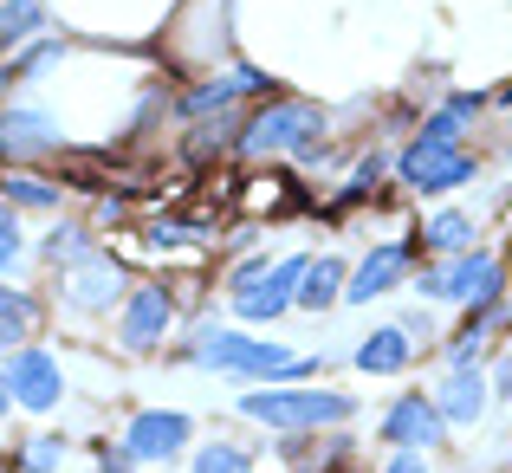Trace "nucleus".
<instances>
[{"instance_id":"obj_1","label":"nucleus","mask_w":512,"mask_h":473,"mask_svg":"<svg viewBox=\"0 0 512 473\" xmlns=\"http://www.w3.org/2000/svg\"><path fill=\"white\" fill-rule=\"evenodd\" d=\"M240 415L279 435H305V428H338L357 415V402L338 389H312V383H260L253 396H240Z\"/></svg>"},{"instance_id":"obj_2","label":"nucleus","mask_w":512,"mask_h":473,"mask_svg":"<svg viewBox=\"0 0 512 473\" xmlns=\"http://www.w3.org/2000/svg\"><path fill=\"white\" fill-rule=\"evenodd\" d=\"M188 363L227 370V376H253V383H299V376H312V357H292V350L260 344L247 331H201L188 344Z\"/></svg>"},{"instance_id":"obj_3","label":"nucleus","mask_w":512,"mask_h":473,"mask_svg":"<svg viewBox=\"0 0 512 473\" xmlns=\"http://www.w3.org/2000/svg\"><path fill=\"white\" fill-rule=\"evenodd\" d=\"M325 124L331 117L305 98H279L266 111H253L240 124V156H299V162H318V143H325Z\"/></svg>"},{"instance_id":"obj_4","label":"nucleus","mask_w":512,"mask_h":473,"mask_svg":"<svg viewBox=\"0 0 512 473\" xmlns=\"http://www.w3.org/2000/svg\"><path fill=\"white\" fill-rule=\"evenodd\" d=\"M0 376H7V396L20 402V409H33V415H46V409H59V402H65V370H59V357L39 350V344L7 350Z\"/></svg>"},{"instance_id":"obj_5","label":"nucleus","mask_w":512,"mask_h":473,"mask_svg":"<svg viewBox=\"0 0 512 473\" xmlns=\"http://www.w3.org/2000/svg\"><path fill=\"white\" fill-rule=\"evenodd\" d=\"M422 292L454 305H493L500 299V260L493 253H448V266L422 273Z\"/></svg>"},{"instance_id":"obj_6","label":"nucleus","mask_w":512,"mask_h":473,"mask_svg":"<svg viewBox=\"0 0 512 473\" xmlns=\"http://www.w3.org/2000/svg\"><path fill=\"white\" fill-rule=\"evenodd\" d=\"M396 169H402V182L422 188V195H448V188L474 182V156H461L454 143H435V137H415L409 150L396 156Z\"/></svg>"},{"instance_id":"obj_7","label":"nucleus","mask_w":512,"mask_h":473,"mask_svg":"<svg viewBox=\"0 0 512 473\" xmlns=\"http://www.w3.org/2000/svg\"><path fill=\"white\" fill-rule=\"evenodd\" d=\"M59 150V124L46 111H26V104H7L0 111V162L7 169H26V162H46Z\"/></svg>"},{"instance_id":"obj_8","label":"nucleus","mask_w":512,"mask_h":473,"mask_svg":"<svg viewBox=\"0 0 512 473\" xmlns=\"http://www.w3.org/2000/svg\"><path fill=\"white\" fill-rule=\"evenodd\" d=\"M188 435H195V422H188L182 409H143L137 422L124 428V448H130L137 467H150V461H175V454L188 448Z\"/></svg>"},{"instance_id":"obj_9","label":"nucleus","mask_w":512,"mask_h":473,"mask_svg":"<svg viewBox=\"0 0 512 473\" xmlns=\"http://www.w3.org/2000/svg\"><path fill=\"white\" fill-rule=\"evenodd\" d=\"M59 299L72 305V312H111V299H117V286H124V273H117V260L111 253H98L91 247L85 260H72V266H59Z\"/></svg>"},{"instance_id":"obj_10","label":"nucleus","mask_w":512,"mask_h":473,"mask_svg":"<svg viewBox=\"0 0 512 473\" xmlns=\"http://www.w3.org/2000/svg\"><path fill=\"white\" fill-rule=\"evenodd\" d=\"M169 324H175V299L163 286H137L124 299V318H117V344L143 357V350H156L169 337Z\"/></svg>"},{"instance_id":"obj_11","label":"nucleus","mask_w":512,"mask_h":473,"mask_svg":"<svg viewBox=\"0 0 512 473\" xmlns=\"http://www.w3.org/2000/svg\"><path fill=\"white\" fill-rule=\"evenodd\" d=\"M299 279H305V260H279V266H266V279H253L247 292H234V312L247 318V324H273V318L292 305Z\"/></svg>"},{"instance_id":"obj_12","label":"nucleus","mask_w":512,"mask_h":473,"mask_svg":"<svg viewBox=\"0 0 512 473\" xmlns=\"http://www.w3.org/2000/svg\"><path fill=\"white\" fill-rule=\"evenodd\" d=\"M415 266V247L409 240H389V247H376L370 260L357 266V273L344 279V299L350 305H370V299H383V292H396L402 286V273Z\"/></svg>"},{"instance_id":"obj_13","label":"nucleus","mask_w":512,"mask_h":473,"mask_svg":"<svg viewBox=\"0 0 512 473\" xmlns=\"http://www.w3.org/2000/svg\"><path fill=\"white\" fill-rule=\"evenodd\" d=\"M383 441H389V448H435V441H441L435 396H396V402H389Z\"/></svg>"},{"instance_id":"obj_14","label":"nucleus","mask_w":512,"mask_h":473,"mask_svg":"<svg viewBox=\"0 0 512 473\" xmlns=\"http://www.w3.org/2000/svg\"><path fill=\"white\" fill-rule=\"evenodd\" d=\"M435 415H441V428H474L480 415H487V376H480L474 363H461V370L441 383Z\"/></svg>"},{"instance_id":"obj_15","label":"nucleus","mask_w":512,"mask_h":473,"mask_svg":"<svg viewBox=\"0 0 512 473\" xmlns=\"http://www.w3.org/2000/svg\"><path fill=\"white\" fill-rule=\"evenodd\" d=\"M247 91H266V78L240 65L234 78H208V85H195V91H188V98H182V117H188V124H201V117H221L227 104H234V98H247Z\"/></svg>"},{"instance_id":"obj_16","label":"nucleus","mask_w":512,"mask_h":473,"mask_svg":"<svg viewBox=\"0 0 512 473\" xmlns=\"http://www.w3.org/2000/svg\"><path fill=\"white\" fill-rule=\"evenodd\" d=\"M409 357H415V344H409L402 324H383V331H370L357 344V370L363 376H402V370H409Z\"/></svg>"},{"instance_id":"obj_17","label":"nucleus","mask_w":512,"mask_h":473,"mask_svg":"<svg viewBox=\"0 0 512 473\" xmlns=\"http://www.w3.org/2000/svg\"><path fill=\"white\" fill-rule=\"evenodd\" d=\"M344 299V260H305V279H299V292H292V305L299 312H325V305H338Z\"/></svg>"},{"instance_id":"obj_18","label":"nucleus","mask_w":512,"mask_h":473,"mask_svg":"<svg viewBox=\"0 0 512 473\" xmlns=\"http://www.w3.org/2000/svg\"><path fill=\"white\" fill-rule=\"evenodd\" d=\"M39 26H46V0H0V59L20 52Z\"/></svg>"},{"instance_id":"obj_19","label":"nucleus","mask_w":512,"mask_h":473,"mask_svg":"<svg viewBox=\"0 0 512 473\" xmlns=\"http://www.w3.org/2000/svg\"><path fill=\"white\" fill-rule=\"evenodd\" d=\"M59 195L65 188H52L46 175H26V169L0 175V201H7V208H59Z\"/></svg>"},{"instance_id":"obj_20","label":"nucleus","mask_w":512,"mask_h":473,"mask_svg":"<svg viewBox=\"0 0 512 473\" xmlns=\"http://www.w3.org/2000/svg\"><path fill=\"white\" fill-rule=\"evenodd\" d=\"M65 52V39L52 33V39H39V46H20V52H7L0 59V85H20V78H33V72H46L52 59Z\"/></svg>"},{"instance_id":"obj_21","label":"nucleus","mask_w":512,"mask_h":473,"mask_svg":"<svg viewBox=\"0 0 512 473\" xmlns=\"http://www.w3.org/2000/svg\"><path fill=\"white\" fill-rule=\"evenodd\" d=\"M415 240H422V247H435V253H467V240H474V221H467V214H454V208H441Z\"/></svg>"},{"instance_id":"obj_22","label":"nucleus","mask_w":512,"mask_h":473,"mask_svg":"<svg viewBox=\"0 0 512 473\" xmlns=\"http://www.w3.org/2000/svg\"><path fill=\"white\" fill-rule=\"evenodd\" d=\"M227 143H240V124H234V117H214V124H208V117H201V124L195 130H188V156H195V162H208V156H221L227 150Z\"/></svg>"},{"instance_id":"obj_23","label":"nucleus","mask_w":512,"mask_h":473,"mask_svg":"<svg viewBox=\"0 0 512 473\" xmlns=\"http://www.w3.org/2000/svg\"><path fill=\"white\" fill-rule=\"evenodd\" d=\"M0 318H7V324H13L20 337H33V331H39V299H33V292H20V286H7V279H0Z\"/></svg>"},{"instance_id":"obj_24","label":"nucleus","mask_w":512,"mask_h":473,"mask_svg":"<svg viewBox=\"0 0 512 473\" xmlns=\"http://www.w3.org/2000/svg\"><path fill=\"white\" fill-rule=\"evenodd\" d=\"M474 111H480V98H454L448 111H435V117L422 124V137H435V143H454V137H461V124H467Z\"/></svg>"},{"instance_id":"obj_25","label":"nucleus","mask_w":512,"mask_h":473,"mask_svg":"<svg viewBox=\"0 0 512 473\" xmlns=\"http://www.w3.org/2000/svg\"><path fill=\"white\" fill-rule=\"evenodd\" d=\"M195 473H253L247 448H234V441H214V448L195 454Z\"/></svg>"},{"instance_id":"obj_26","label":"nucleus","mask_w":512,"mask_h":473,"mask_svg":"<svg viewBox=\"0 0 512 473\" xmlns=\"http://www.w3.org/2000/svg\"><path fill=\"white\" fill-rule=\"evenodd\" d=\"M59 461H65V435H39V441H26V454L13 467L20 473H52Z\"/></svg>"},{"instance_id":"obj_27","label":"nucleus","mask_w":512,"mask_h":473,"mask_svg":"<svg viewBox=\"0 0 512 473\" xmlns=\"http://www.w3.org/2000/svg\"><path fill=\"white\" fill-rule=\"evenodd\" d=\"M85 253H91L85 227H52V234H46V260L52 266H72V260H85Z\"/></svg>"},{"instance_id":"obj_28","label":"nucleus","mask_w":512,"mask_h":473,"mask_svg":"<svg viewBox=\"0 0 512 473\" xmlns=\"http://www.w3.org/2000/svg\"><path fill=\"white\" fill-rule=\"evenodd\" d=\"M26 253V240H20V214L7 208V201H0V273H7L13 260H20Z\"/></svg>"},{"instance_id":"obj_29","label":"nucleus","mask_w":512,"mask_h":473,"mask_svg":"<svg viewBox=\"0 0 512 473\" xmlns=\"http://www.w3.org/2000/svg\"><path fill=\"white\" fill-rule=\"evenodd\" d=\"M150 240H156V247H182V240H201V227H182V221H156V227H150Z\"/></svg>"},{"instance_id":"obj_30","label":"nucleus","mask_w":512,"mask_h":473,"mask_svg":"<svg viewBox=\"0 0 512 473\" xmlns=\"http://www.w3.org/2000/svg\"><path fill=\"white\" fill-rule=\"evenodd\" d=\"M383 473H428V461H422L415 448H396V454H389V467H383Z\"/></svg>"},{"instance_id":"obj_31","label":"nucleus","mask_w":512,"mask_h":473,"mask_svg":"<svg viewBox=\"0 0 512 473\" xmlns=\"http://www.w3.org/2000/svg\"><path fill=\"white\" fill-rule=\"evenodd\" d=\"M98 473H137V461H130V448H104L98 454Z\"/></svg>"},{"instance_id":"obj_32","label":"nucleus","mask_w":512,"mask_h":473,"mask_svg":"<svg viewBox=\"0 0 512 473\" xmlns=\"http://www.w3.org/2000/svg\"><path fill=\"white\" fill-rule=\"evenodd\" d=\"M376 175H383V162H376V156H370V162H363V169H357V175H350V195H370V188H376Z\"/></svg>"},{"instance_id":"obj_33","label":"nucleus","mask_w":512,"mask_h":473,"mask_svg":"<svg viewBox=\"0 0 512 473\" xmlns=\"http://www.w3.org/2000/svg\"><path fill=\"white\" fill-rule=\"evenodd\" d=\"M20 344H26V337H20V331H13V324H7V318H0V357H7V350H20Z\"/></svg>"},{"instance_id":"obj_34","label":"nucleus","mask_w":512,"mask_h":473,"mask_svg":"<svg viewBox=\"0 0 512 473\" xmlns=\"http://www.w3.org/2000/svg\"><path fill=\"white\" fill-rule=\"evenodd\" d=\"M500 396H512V357L500 363Z\"/></svg>"},{"instance_id":"obj_35","label":"nucleus","mask_w":512,"mask_h":473,"mask_svg":"<svg viewBox=\"0 0 512 473\" xmlns=\"http://www.w3.org/2000/svg\"><path fill=\"white\" fill-rule=\"evenodd\" d=\"M7 409H13V396H7V376H0V422H7Z\"/></svg>"},{"instance_id":"obj_36","label":"nucleus","mask_w":512,"mask_h":473,"mask_svg":"<svg viewBox=\"0 0 512 473\" xmlns=\"http://www.w3.org/2000/svg\"><path fill=\"white\" fill-rule=\"evenodd\" d=\"M506 104H512V91H506Z\"/></svg>"}]
</instances>
